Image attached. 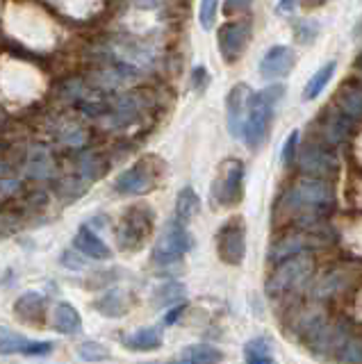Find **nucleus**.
<instances>
[{"label":"nucleus","instance_id":"nucleus-23","mask_svg":"<svg viewBox=\"0 0 362 364\" xmlns=\"http://www.w3.org/2000/svg\"><path fill=\"white\" fill-rule=\"evenodd\" d=\"M221 360H223V353L219 348L210 346V344L185 346L178 355V362H185V364H214V362H221Z\"/></svg>","mask_w":362,"mask_h":364},{"label":"nucleus","instance_id":"nucleus-31","mask_svg":"<svg viewBox=\"0 0 362 364\" xmlns=\"http://www.w3.org/2000/svg\"><path fill=\"white\" fill-rule=\"evenodd\" d=\"M297 151H299V130H292V134L285 139V144H282V153H280L282 164L292 166L294 157H297Z\"/></svg>","mask_w":362,"mask_h":364},{"label":"nucleus","instance_id":"nucleus-35","mask_svg":"<svg viewBox=\"0 0 362 364\" xmlns=\"http://www.w3.org/2000/svg\"><path fill=\"white\" fill-rule=\"evenodd\" d=\"M75 257H78V248L69 250V253H64L62 264L69 267V269H85V259H75Z\"/></svg>","mask_w":362,"mask_h":364},{"label":"nucleus","instance_id":"nucleus-10","mask_svg":"<svg viewBox=\"0 0 362 364\" xmlns=\"http://www.w3.org/2000/svg\"><path fill=\"white\" fill-rule=\"evenodd\" d=\"M299 166L301 173L310 178H324L333 180L339 173V159L328 146L321 144H308L299 155Z\"/></svg>","mask_w":362,"mask_h":364},{"label":"nucleus","instance_id":"nucleus-20","mask_svg":"<svg viewBox=\"0 0 362 364\" xmlns=\"http://www.w3.org/2000/svg\"><path fill=\"white\" fill-rule=\"evenodd\" d=\"M123 344H126L130 350H155L164 344V330L160 326H146V328H139L134 330L132 335H128L123 339Z\"/></svg>","mask_w":362,"mask_h":364},{"label":"nucleus","instance_id":"nucleus-1","mask_svg":"<svg viewBox=\"0 0 362 364\" xmlns=\"http://www.w3.org/2000/svg\"><path fill=\"white\" fill-rule=\"evenodd\" d=\"M335 210V191L331 182L324 178H303L285 191L278 203V212L285 219L297 221L301 228L319 225Z\"/></svg>","mask_w":362,"mask_h":364},{"label":"nucleus","instance_id":"nucleus-6","mask_svg":"<svg viewBox=\"0 0 362 364\" xmlns=\"http://www.w3.org/2000/svg\"><path fill=\"white\" fill-rule=\"evenodd\" d=\"M212 200L219 208H233L244 196V164L240 159H225L210 189Z\"/></svg>","mask_w":362,"mask_h":364},{"label":"nucleus","instance_id":"nucleus-19","mask_svg":"<svg viewBox=\"0 0 362 364\" xmlns=\"http://www.w3.org/2000/svg\"><path fill=\"white\" fill-rule=\"evenodd\" d=\"M96 310L107 316V318H119L130 312L132 307V296L126 289H110L94 303Z\"/></svg>","mask_w":362,"mask_h":364},{"label":"nucleus","instance_id":"nucleus-27","mask_svg":"<svg viewBox=\"0 0 362 364\" xmlns=\"http://www.w3.org/2000/svg\"><path fill=\"white\" fill-rule=\"evenodd\" d=\"M26 337L18 335V333H12V330L7 328H0V353L3 355H9V353H21L26 346Z\"/></svg>","mask_w":362,"mask_h":364},{"label":"nucleus","instance_id":"nucleus-38","mask_svg":"<svg viewBox=\"0 0 362 364\" xmlns=\"http://www.w3.org/2000/svg\"><path fill=\"white\" fill-rule=\"evenodd\" d=\"M297 3L299 0H278V11L280 14H292L297 9Z\"/></svg>","mask_w":362,"mask_h":364},{"label":"nucleus","instance_id":"nucleus-32","mask_svg":"<svg viewBox=\"0 0 362 364\" xmlns=\"http://www.w3.org/2000/svg\"><path fill=\"white\" fill-rule=\"evenodd\" d=\"M294 32H297V39L301 43H308L316 37V34H319V26H316L314 21H299Z\"/></svg>","mask_w":362,"mask_h":364},{"label":"nucleus","instance_id":"nucleus-5","mask_svg":"<svg viewBox=\"0 0 362 364\" xmlns=\"http://www.w3.org/2000/svg\"><path fill=\"white\" fill-rule=\"evenodd\" d=\"M153 230H155L153 210L146 208V205H132V208L123 212L121 221H119L117 239H119L121 250H128V253L142 250L146 246V242L151 239Z\"/></svg>","mask_w":362,"mask_h":364},{"label":"nucleus","instance_id":"nucleus-39","mask_svg":"<svg viewBox=\"0 0 362 364\" xmlns=\"http://www.w3.org/2000/svg\"><path fill=\"white\" fill-rule=\"evenodd\" d=\"M326 3V0H305V5L308 7H321Z\"/></svg>","mask_w":362,"mask_h":364},{"label":"nucleus","instance_id":"nucleus-8","mask_svg":"<svg viewBox=\"0 0 362 364\" xmlns=\"http://www.w3.org/2000/svg\"><path fill=\"white\" fill-rule=\"evenodd\" d=\"M217 255L223 264L240 267L246 257V223L242 216H233L217 232Z\"/></svg>","mask_w":362,"mask_h":364},{"label":"nucleus","instance_id":"nucleus-15","mask_svg":"<svg viewBox=\"0 0 362 364\" xmlns=\"http://www.w3.org/2000/svg\"><path fill=\"white\" fill-rule=\"evenodd\" d=\"M319 237H314L310 230H299V232H289L285 235L282 239H278V242L271 246L269 250V259L271 262H280V259H285L289 255H297V253H303V250H310L314 246H319L324 242H316Z\"/></svg>","mask_w":362,"mask_h":364},{"label":"nucleus","instance_id":"nucleus-37","mask_svg":"<svg viewBox=\"0 0 362 364\" xmlns=\"http://www.w3.org/2000/svg\"><path fill=\"white\" fill-rule=\"evenodd\" d=\"M183 312H185V305L183 303H178V305H174L171 310H169V314L164 316V323L166 326H171V323H176L180 316H183Z\"/></svg>","mask_w":362,"mask_h":364},{"label":"nucleus","instance_id":"nucleus-21","mask_svg":"<svg viewBox=\"0 0 362 364\" xmlns=\"http://www.w3.org/2000/svg\"><path fill=\"white\" fill-rule=\"evenodd\" d=\"M53 328L62 335H78L82 330V316L71 303H58L53 310Z\"/></svg>","mask_w":362,"mask_h":364},{"label":"nucleus","instance_id":"nucleus-13","mask_svg":"<svg viewBox=\"0 0 362 364\" xmlns=\"http://www.w3.org/2000/svg\"><path fill=\"white\" fill-rule=\"evenodd\" d=\"M294 66H297V53L289 46H274L260 62V75L265 80H278L285 77Z\"/></svg>","mask_w":362,"mask_h":364},{"label":"nucleus","instance_id":"nucleus-11","mask_svg":"<svg viewBox=\"0 0 362 364\" xmlns=\"http://www.w3.org/2000/svg\"><path fill=\"white\" fill-rule=\"evenodd\" d=\"M353 125L356 121L348 119L346 114H342L337 107L324 109L321 117L316 119V130H319V136L326 146L346 144L351 139V134H353Z\"/></svg>","mask_w":362,"mask_h":364},{"label":"nucleus","instance_id":"nucleus-22","mask_svg":"<svg viewBox=\"0 0 362 364\" xmlns=\"http://www.w3.org/2000/svg\"><path fill=\"white\" fill-rule=\"evenodd\" d=\"M201 212V198L198 193L191 189V187H183L176 198V210H174V219H178L180 223H187L194 221V216Z\"/></svg>","mask_w":362,"mask_h":364},{"label":"nucleus","instance_id":"nucleus-40","mask_svg":"<svg viewBox=\"0 0 362 364\" xmlns=\"http://www.w3.org/2000/svg\"><path fill=\"white\" fill-rule=\"evenodd\" d=\"M356 66H358V68H360V71H362V55L358 57V62H356Z\"/></svg>","mask_w":362,"mask_h":364},{"label":"nucleus","instance_id":"nucleus-34","mask_svg":"<svg viewBox=\"0 0 362 364\" xmlns=\"http://www.w3.org/2000/svg\"><path fill=\"white\" fill-rule=\"evenodd\" d=\"M210 82V75H208V68L206 66H196L194 71H191V87L196 91H203Z\"/></svg>","mask_w":362,"mask_h":364},{"label":"nucleus","instance_id":"nucleus-16","mask_svg":"<svg viewBox=\"0 0 362 364\" xmlns=\"http://www.w3.org/2000/svg\"><path fill=\"white\" fill-rule=\"evenodd\" d=\"M46 307H48L46 296L39 291H28L14 303V312L23 323L37 326L46 321Z\"/></svg>","mask_w":362,"mask_h":364},{"label":"nucleus","instance_id":"nucleus-14","mask_svg":"<svg viewBox=\"0 0 362 364\" xmlns=\"http://www.w3.org/2000/svg\"><path fill=\"white\" fill-rule=\"evenodd\" d=\"M251 87L240 82L228 91V98H225V109H228V132L235 139H242V128H244V119H246V107H248V98H251Z\"/></svg>","mask_w":362,"mask_h":364},{"label":"nucleus","instance_id":"nucleus-2","mask_svg":"<svg viewBox=\"0 0 362 364\" xmlns=\"http://www.w3.org/2000/svg\"><path fill=\"white\" fill-rule=\"evenodd\" d=\"M282 96H285V87L271 85L262 91H255V94H251V98H248L246 119L242 128V139L246 141L248 148L255 151V148H260L267 141L276 105L282 100Z\"/></svg>","mask_w":362,"mask_h":364},{"label":"nucleus","instance_id":"nucleus-12","mask_svg":"<svg viewBox=\"0 0 362 364\" xmlns=\"http://www.w3.org/2000/svg\"><path fill=\"white\" fill-rule=\"evenodd\" d=\"M358 276H360V271L348 269V267H337V269H333L331 273H326V276L319 280V284L314 287L316 299H321V301L337 299V296H342L346 289L353 287Z\"/></svg>","mask_w":362,"mask_h":364},{"label":"nucleus","instance_id":"nucleus-9","mask_svg":"<svg viewBox=\"0 0 362 364\" xmlns=\"http://www.w3.org/2000/svg\"><path fill=\"white\" fill-rule=\"evenodd\" d=\"M248 43H251V23L248 21H228L217 32V46L225 64L240 62Z\"/></svg>","mask_w":362,"mask_h":364},{"label":"nucleus","instance_id":"nucleus-17","mask_svg":"<svg viewBox=\"0 0 362 364\" xmlns=\"http://www.w3.org/2000/svg\"><path fill=\"white\" fill-rule=\"evenodd\" d=\"M335 107L348 119L362 121V85L358 80H348L335 94Z\"/></svg>","mask_w":362,"mask_h":364},{"label":"nucleus","instance_id":"nucleus-25","mask_svg":"<svg viewBox=\"0 0 362 364\" xmlns=\"http://www.w3.org/2000/svg\"><path fill=\"white\" fill-rule=\"evenodd\" d=\"M244 360L248 364H271L274 350H271V341L267 337H253L244 344Z\"/></svg>","mask_w":362,"mask_h":364},{"label":"nucleus","instance_id":"nucleus-4","mask_svg":"<svg viewBox=\"0 0 362 364\" xmlns=\"http://www.w3.org/2000/svg\"><path fill=\"white\" fill-rule=\"evenodd\" d=\"M164 162L157 155H144L139 162H134L117 178L115 189L123 196H144V193L160 187L164 178Z\"/></svg>","mask_w":362,"mask_h":364},{"label":"nucleus","instance_id":"nucleus-33","mask_svg":"<svg viewBox=\"0 0 362 364\" xmlns=\"http://www.w3.org/2000/svg\"><path fill=\"white\" fill-rule=\"evenodd\" d=\"M53 350V341H26L23 346V355H46Z\"/></svg>","mask_w":362,"mask_h":364},{"label":"nucleus","instance_id":"nucleus-28","mask_svg":"<svg viewBox=\"0 0 362 364\" xmlns=\"http://www.w3.org/2000/svg\"><path fill=\"white\" fill-rule=\"evenodd\" d=\"M335 353H337V360H342V362H362V341L356 337H346L342 341V346Z\"/></svg>","mask_w":362,"mask_h":364},{"label":"nucleus","instance_id":"nucleus-30","mask_svg":"<svg viewBox=\"0 0 362 364\" xmlns=\"http://www.w3.org/2000/svg\"><path fill=\"white\" fill-rule=\"evenodd\" d=\"M217 9H219V0H201L198 21L203 30H212L214 21H217Z\"/></svg>","mask_w":362,"mask_h":364},{"label":"nucleus","instance_id":"nucleus-24","mask_svg":"<svg viewBox=\"0 0 362 364\" xmlns=\"http://www.w3.org/2000/svg\"><path fill=\"white\" fill-rule=\"evenodd\" d=\"M335 68H337V62L335 60L326 62L321 68H316L314 75H310L308 85L303 87V100H314L316 96H319L321 91L326 89V85L331 82V77L335 75Z\"/></svg>","mask_w":362,"mask_h":364},{"label":"nucleus","instance_id":"nucleus-26","mask_svg":"<svg viewBox=\"0 0 362 364\" xmlns=\"http://www.w3.org/2000/svg\"><path fill=\"white\" fill-rule=\"evenodd\" d=\"M157 294H160V296H155L157 305H176L185 299V284L171 280V282H166Z\"/></svg>","mask_w":362,"mask_h":364},{"label":"nucleus","instance_id":"nucleus-18","mask_svg":"<svg viewBox=\"0 0 362 364\" xmlns=\"http://www.w3.org/2000/svg\"><path fill=\"white\" fill-rule=\"evenodd\" d=\"M73 246L80 250L85 257H92V259H110L112 257L110 246L89 225H82L80 230H78V235L73 237Z\"/></svg>","mask_w":362,"mask_h":364},{"label":"nucleus","instance_id":"nucleus-36","mask_svg":"<svg viewBox=\"0 0 362 364\" xmlns=\"http://www.w3.org/2000/svg\"><path fill=\"white\" fill-rule=\"evenodd\" d=\"M253 0H225V14H235V11H244Z\"/></svg>","mask_w":362,"mask_h":364},{"label":"nucleus","instance_id":"nucleus-29","mask_svg":"<svg viewBox=\"0 0 362 364\" xmlns=\"http://www.w3.org/2000/svg\"><path fill=\"white\" fill-rule=\"evenodd\" d=\"M78 355L85 362H103V360H110V350L107 346L103 344H96V341H85V344L78 348Z\"/></svg>","mask_w":362,"mask_h":364},{"label":"nucleus","instance_id":"nucleus-3","mask_svg":"<svg viewBox=\"0 0 362 364\" xmlns=\"http://www.w3.org/2000/svg\"><path fill=\"white\" fill-rule=\"evenodd\" d=\"M312 271H314V259L308 250L280 259L276 271L267 280V294L271 299H280V296L299 291L305 284V280L312 276Z\"/></svg>","mask_w":362,"mask_h":364},{"label":"nucleus","instance_id":"nucleus-7","mask_svg":"<svg viewBox=\"0 0 362 364\" xmlns=\"http://www.w3.org/2000/svg\"><path fill=\"white\" fill-rule=\"evenodd\" d=\"M191 246H194V237H191L187 223H180L178 219H174L166 223L164 232L157 237V244L153 250V259L157 264H174L185 253H189Z\"/></svg>","mask_w":362,"mask_h":364}]
</instances>
